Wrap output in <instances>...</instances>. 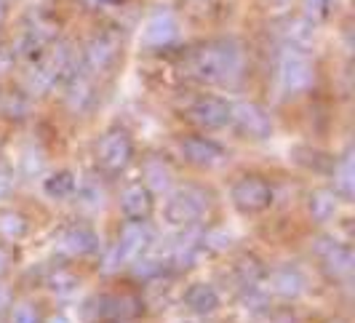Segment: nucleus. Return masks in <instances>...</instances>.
Wrapping results in <instances>:
<instances>
[{
	"label": "nucleus",
	"instance_id": "1",
	"mask_svg": "<svg viewBox=\"0 0 355 323\" xmlns=\"http://www.w3.org/2000/svg\"><path fill=\"white\" fill-rule=\"evenodd\" d=\"M182 70L187 72V78L200 83L238 86L246 70V54L238 40L216 37L193 46L182 59Z\"/></svg>",
	"mask_w": 355,
	"mask_h": 323
},
{
	"label": "nucleus",
	"instance_id": "2",
	"mask_svg": "<svg viewBox=\"0 0 355 323\" xmlns=\"http://www.w3.org/2000/svg\"><path fill=\"white\" fill-rule=\"evenodd\" d=\"M278 80H281L286 94H304L307 89H313L315 67L300 46H291L284 51L281 64H278Z\"/></svg>",
	"mask_w": 355,
	"mask_h": 323
},
{
	"label": "nucleus",
	"instance_id": "3",
	"mask_svg": "<svg viewBox=\"0 0 355 323\" xmlns=\"http://www.w3.org/2000/svg\"><path fill=\"white\" fill-rule=\"evenodd\" d=\"M118 62H121V37L115 33H99L91 37L86 54H83V70L89 72L91 78L112 72L118 67Z\"/></svg>",
	"mask_w": 355,
	"mask_h": 323
},
{
	"label": "nucleus",
	"instance_id": "4",
	"mask_svg": "<svg viewBox=\"0 0 355 323\" xmlns=\"http://www.w3.org/2000/svg\"><path fill=\"white\" fill-rule=\"evenodd\" d=\"M72 75V54L67 46L56 43V46H46L37 54V64L33 70V80H37L40 89H51L59 80H67Z\"/></svg>",
	"mask_w": 355,
	"mask_h": 323
},
{
	"label": "nucleus",
	"instance_id": "5",
	"mask_svg": "<svg viewBox=\"0 0 355 323\" xmlns=\"http://www.w3.org/2000/svg\"><path fill=\"white\" fill-rule=\"evenodd\" d=\"M134 155V144L128 139V134L121 128L107 131L105 137L96 144V161L105 168L107 174H118L121 168H125V163Z\"/></svg>",
	"mask_w": 355,
	"mask_h": 323
},
{
	"label": "nucleus",
	"instance_id": "6",
	"mask_svg": "<svg viewBox=\"0 0 355 323\" xmlns=\"http://www.w3.org/2000/svg\"><path fill=\"white\" fill-rule=\"evenodd\" d=\"M89 307H96V318H91L89 323H123L128 318H134L139 310H142V302L134 299V297H118V294H102V297H91Z\"/></svg>",
	"mask_w": 355,
	"mask_h": 323
},
{
	"label": "nucleus",
	"instance_id": "7",
	"mask_svg": "<svg viewBox=\"0 0 355 323\" xmlns=\"http://www.w3.org/2000/svg\"><path fill=\"white\" fill-rule=\"evenodd\" d=\"M230 123L249 139H265L272 131L267 112L254 102H241V105L230 107Z\"/></svg>",
	"mask_w": 355,
	"mask_h": 323
},
{
	"label": "nucleus",
	"instance_id": "8",
	"mask_svg": "<svg viewBox=\"0 0 355 323\" xmlns=\"http://www.w3.org/2000/svg\"><path fill=\"white\" fill-rule=\"evenodd\" d=\"M230 107L219 96H198L187 107V118L200 128H222L230 123Z\"/></svg>",
	"mask_w": 355,
	"mask_h": 323
},
{
	"label": "nucleus",
	"instance_id": "9",
	"mask_svg": "<svg viewBox=\"0 0 355 323\" xmlns=\"http://www.w3.org/2000/svg\"><path fill=\"white\" fill-rule=\"evenodd\" d=\"M232 198H235V203L243 211H262V209L270 206V200H272V190H270V184L265 180L246 177V180H241L235 184Z\"/></svg>",
	"mask_w": 355,
	"mask_h": 323
},
{
	"label": "nucleus",
	"instance_id": "10",
	"mask_svg": "<svg viewBox=\"0 0 355 323\" xmlns=\"http://www.w3.org/2000/svg\"><path fill=\"white\" fill-rule=\"evenodd\" d=\"M174 37H177V19L171 17L168 11H155L153 17L147 19L144 46H150V49H166Z\"/></svg>",
	"mask_w": 355,
	"mask_h": 323
},
{
	"label": "nucleus",
	"instance_id": "11",
	"mask_svg": "<svg viewBox=\"0 0 355 323\" xmlns=\"http://www.w3.org/2000/svg\"><path fill=\"white\" fill-rule=\"evenodd\" d=\"M182 152L184 158L196 166H216L225 158V150L216 142L206 139V137H187L182 139Z\"/></svg>",
	"mask_w": 355,
	"mask_h": 323
},
{
	"label": "nucleus",
	"instance_id": "12",
	"mask_svg": "<svg viewBox=\"0 0 355 323\" xmlns=\"http://www.w3.org/2000/svg\"><path fill=\"white\" fill-rule=\"evenodd\" d=\"M123 211L125 216L131 219H142V216H150L153 211V200H150V193L144 184H128L123 190Z\"/></svg>",
	"mask_w": 355,
	"mask_h": 323
},
{
	"label": "nucleus",
	"instance_id": "13",
	"mask_svg": "<svg viewBox=\"0 0 355 323\" xmlns=\"http://www.w3.org/2000/svg\"><path fill=\"white\" fill-rule=\"evenodd\" d=\"M337 6L339 0H302V14L307 21H329Z\"/></svg>",
	"mask_w": 355,
	"mask_h": 323
},
{
	"label": "nucleus",
	"instance_id": "14",
	"mask_svg": "<svg viewBox=\"0 0 355 323\" xmlns=\"http://www.w3.org/2000/svg\"><path fill=\"white\" fill-rule=\"evenodd\" d=\"M200 299H193V297H187V305L193 307L196 313H211L214 307H216V294H214L209 286H196L193 288Z\"/></svg>",
	"mask_w": 355,
	"mask_h": 323
},
{
	"label": "nucleus",
	"instance_id": "15",
	"mask_svg": "<svg viewBox=\"0 0 355 323\" xmlns=\"http://www.w3.org/2000/svg\"><path fill=\"white\" fill-rule=\"evenodd\" d=\"M115 3H118V0H80V6L89 8V11H102V8L115 6Z\"/></svg>",
	"mask_w": 355,
	"mask_h": 323
},
{
	"label": "nucleus",
	"instance_id": "16",
	"mask_svg": "<svg viewBox=\"0 0 355 323\" xmlns=\"http://www.w3.org/2000/svg\"><path fill=\"white\" fill-rule=\"evenodd\" d=\"M3 14H6V11H3V0H0V24H3Z\"/></svg>",
	"mask_w": 355,
	"mask_h": 323
}]
</instances>
